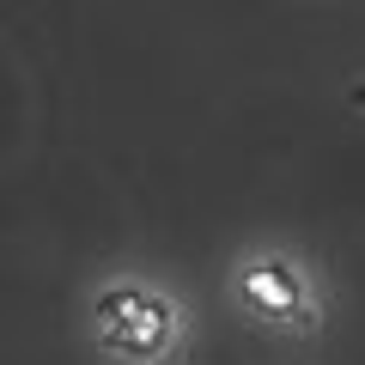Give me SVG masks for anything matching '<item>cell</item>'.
<instances>
[{
    "label": "cell",
    "mask_w": 365,
    "mask_h": 365,
    "mask_svg": "<svg viewBox=\"0 0 365 365\" xmlns=\"http://www.w3.org/2000/svg\"><path fill=\"white\" fill-rule=\"evenodd\" d=\"M250 299L256 304H292V280L280 268H256L250 274Z\"/></svg>",
    "instance_id": "cell-1"
}]
</instances>
